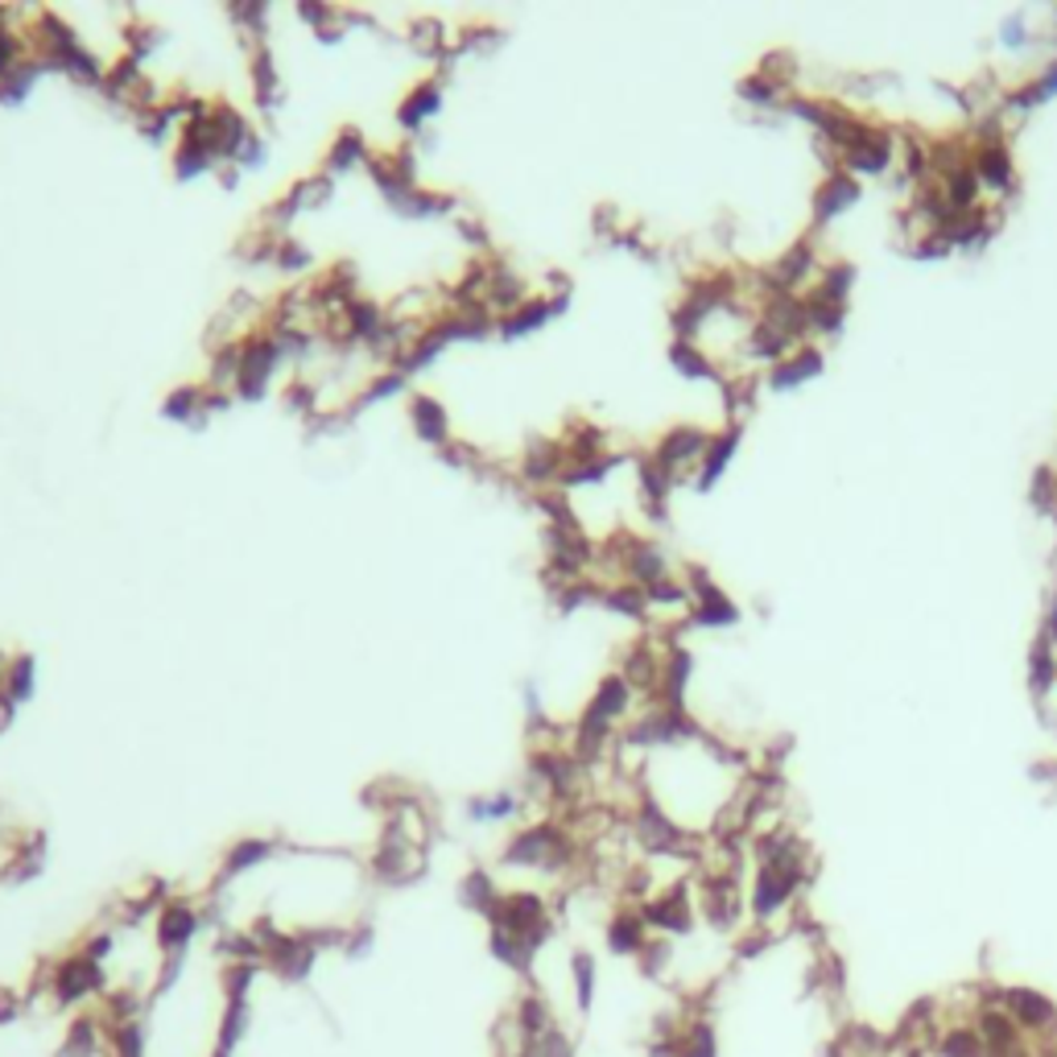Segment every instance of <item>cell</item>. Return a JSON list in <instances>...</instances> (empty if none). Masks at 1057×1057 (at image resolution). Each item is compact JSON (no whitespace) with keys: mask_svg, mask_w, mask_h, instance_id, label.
<instances>
[{"mask_svg":"<svg viewBox=\"0 0 1057 1057\" xmlns=\"http://www.w3.org/2000/svg\"><path fill=\"white\" fill-rule=\"evenodd\" d=\"M500 864L517 871H546V876H558V871H566L575 864V839H570L558 822L521 826V830L505 842Z\"/></svg>","mask_w":1057,"mask_h":1057,"instance_id":"obj_1","label":"cell"},{"mask_svg":"<svg viewBox=\"0 0 1057 1057\" xmlns=\"http://www.w3.org/2000/svg\"><path fill=\"white\" fill-rule=\"evenodd\" d=\"M277 851L273 839H240L228 847V855H223V864H219V884L216 888H228V880H236V876H245V871L261 868V864H269Z\"/></svg>","mask_w":1057,"mask_h":1057,"instance_id":"obj_14","label":"cell"},{"mask_svg":"<svg viewBox=\"0 0 1057 1057\" xmlns=\"http://www.w3.org/2000/svg\"><path fill=\"white\" fill-rule=\"evenodd\" d=\"M512 1057H534V1049H529V1045H521V1049H517Z\"/></svg>","mask_w":1057,"mask_h":1057,"instance_id":"obj_40","label":"cell"},{"mask_svg":"<svg viewBox=\"0 0 1057 1057\" xmlns=\"http://www.w3.org/2000/svg\"><path fill=\"white\" fill-rule=\"evenodd\" d=\"M409 421H413V435L426 438V442H435V447H447L450 442L447 406L435 401V397H426V392L409 397Z\"/></svg>","mask_w":1057,"mask_h":1057,"instance_id":"obj_17","label":"cell"},{"mask_svg":"<svg viewBox=\"0 0 1057 1057\" xmlns=\"http://www.w3.org/2000/svg\"><path fill=\"white\" fill-rule=\"evenodd\" d=\"M46 71H50V62L38 59V54L21 59L9 74H0V103H21L38 88V79H42Z\"/></svg>","mask_w":1057,"mask_h":1057,"instance_id":"obj_22","label":"cell"},{"mask_svg":"<svg viewBox=\"0 0 1057 1057\" xmlns=\"http://www.w3.org/2000/svg\"><path fill=\"white\" fill-rule=\"evenodd\" d=\"M640 917H645V926L661 929V934H690L695 929V905L686 897V888H669L661 897H652L640 909Z\"/></svg>","mask_w":1057,"mask_h":1057,"instance_id":"obj_10","label":"cell"},{"mask_svg":"<svg viewBox=\"0 0 1057 1057\" xmlns=\"http://www.w3.org/2000/svg\"><path fill=\"white\" fill-rule=\"evenodd\" d=\"M595 979H599V967L587 950H575L570 955V984H575V1004L579 1013H591L595 1008Z\"/></svg>","mask_w":1057,"mask_h":1057,"instance_id":"obj_29","label":"cell"},{"mask_svg":"<svg viewBox=\"0 0 1057 1057\" xmlns=\"http://www.w3.org/2000/svg\"><path fill=\"white\" fill-rule=\"evenodd\" d=\"M529 1049H534V1057H579L562 1028H550V1033H546V1037H537Z\"/></svg>","mask_w":1057,"mask_h":1057,"instance_id":"obj_35","label":"cell"},{"mask_svg":"<svg viewBox=\"0 0 1057 1057\" xmlns=\"http://www.w3.org/2000/svg\"><path fill=\"white\" fill-rule=\"evenodd\" d=\"M319 963V946L306 938V934H281V938L265 950V967L273 970L277 979L286 984H306V975Z\"/></svg>","mask_w":1057,"mask_h":1057,"instance_id":"obj_7","label":"cell"},{"mask_svg":"<svg viewBox=\"0 0 1057 1057\" xmlns=\"http://www.w3.org/2000/svg\"><path fill=\"white\" fill-rule=\"evenodd\" d=\"M818 368H822V360H818V351H801V356H794L789 363H781V372H772V385L777 389H789V385H801V380L818 377Z\"/></svg>","mask_w":1057,"mask_h":1057,"instance_id":"obj_31","label":"cell"},{"mask_svg":"<svg viewBox=\"0 0 1057 1057\" xmlns=\"http://www.w3.org/2000/svg\"><path fill=\"white\" fill-rule=\"evenodd\" d=\"M521 814V794H512V789H500V794H483V797H471L467 801V818L471 822H512Z\"/></svg>","mask_w":1057,"mask_h":1057,"instance_id":"obj_23","label":"cell"},{"mask_svg":"<svg viewBox=\"0 0 1057 1057\" xmlns=\"http://www.w3.org/2000/svg\"><path fill=\"white\" fill-rule=\"evenodd\" d=\"M248 1025H252V1004L248 999H228L223 1016H219V1054H236V1045L248 1037Z\"/></svg>","mask_w":1057,"mask_h":1057,"instance_id":"obj_24","label":"cell"},{"mask_svg":"<svg viewBox=\"0 0 1057 1057\" xmlns=\"http://www.w3.org/2000/svg\"><path fill=\"white\" fill-rule=\"evenodd\" d=\"M257 970H261V963H228V967H223V996L248 999Z\"/></svg>","mask_w":1057,"mask_h":1057,"instance_id":"obj_33","label":"cell"},{"mask_svg":"<svg viewBox=\"0 0 1057 1057\" xmlns=\"http://www.w3.org/2000/svg\"><path fill=\"white\" fill-rule=\"evenodd\" d=\"M979 1041H984L987 1057H1013V1054H1028L1025 1049V1033L1016 1025L1013 1016L1004 1008H984L979 1013Z\"/></svg>","mask_w":1057,"mask_h":1057,"instance_id":"obj_11","label":"cell"},{"mask_svg":"<svg viewBox=\"0 0 1057 1057\" xmlns=\"http://www.w3.org/2000/svg\"><path fill=\"white\" fill-rule=\"evenodd\" d=\"M211 1057H232V1054H219V1049H216V1054H211Z\"/></svg>","mask_w":1057,"mask_h":1057,"instance_id":"obj_41","label":"cell"},{"mask_svg":"<svg viewBox=\"0 0 1057 1057\" xmlns=\"http://www.w3.org/2000/svg\"><path fill=\"white\" fill-rule=\"evenodd\" d=\"M488 926L508 929V934H517V938L529 941L534 950H541L554 934V917H550L546 897H537V893H529V888H517V893H505L500 913H496Z\"/></svg>","mask_w":1057,"mask_h":1057,"instance_id":"obj_3","label":"cell"},{"mask_svg":"<svg viewBox=\"0 0 1057 1057\" xmlns=\"http://www.w3.org/2000/svg\"><path fill=\"white\" fill-rule=\"evenodd\" d=\"M566 302H570V293H529L512 315H505V319L496 322V335H500V339H525V335L541 331L550 319H558L566 310Z\"/></svg>","mask_w":1057,"mask_h":1057,"instance_id":"obj_9","label":"cell"},{"mask_svg":"<svg viewBox=\"0 0 1057 1057\" xmlns=\"http://www.w3.org/2000/svg\"><path fill=\"white\" fill-rule=\"evenodd\" d=\"M372 941H377V929L372 926H356L343 934V955L348 958H368L372 955Z\"/></svg>","mask_w":1057,"mask_h":1057,"instance_id":"obj_36","label":"cell"},{"mask_svg":"<svg viewBox=\"0 0 1057 1057\" xmlns=\"http://www.w3.org/2000/svg\"><path fill=\"white\" fill-rule=\"evenodd\" d=\"M459 900H463V909L479 913L483 921H492L496 913H500V900H505V888L492 880V871L483 868H471L463 876V884H459Z\"/></svg>","mask_w":1057,"mask_h":1057,"instance_id":"obj_16","label":"cell"},{"mask_svg":"<svg viewBox=\"0 0 1057 1057\" xmlns=\"http://www.w3.org/2000/svg\"><path fill=\"white\" fill-rule=\"evenodd\" d=\"M103 987H108V975H103L100 963H91L88 955L62 958L59 967L50 970V996H54L59 1008H79V1004L100 996Z\"/></svg>","mask_w":1057,"mask_h":1057,"instance_id":"obj_4","label":"cell"},{"mask_svg":"<svg viewBox=\"0 0 1057 1057\" xmlns=\"http://www.w3.org/2000/svg\"><path fill=\"white\" fill-rule=\"evenodd\" d=\"M161 418L174 421V426H203L207 421V389H199V385H182V389H174L170 397H166V406H161Z\"/></svg>","mask_w":1057,"mask_h":1057,"instance_id":"obj_20","label":"cell"},{"mask_svg":"<svg viewBox=\"0 0 1057 1057\" xmlns=\"http://www.w3.org/2000/svg\"><path fill=\"white\" fill-rule=\"evenodd\" d=\"M103 1028L96 1016H74L71 1025H67V1037H62L59 1054L54 1057H96L103 1049Z\"/></svg>","mask_w":1057,"mask_h":1057,"instance_id":"obj_21","label":"cell"},{"mask_svg":"<svg viewBox=\"0 0 1057 1057\" xmlns=\"http://www.w3.org/2000/svg\"><path fill=\"white\" fill-rule=\"evenodd\" d=\"M851 199H859L855 182H847V178H835V182L822 190V203H818V211H822V216H839L842 207H851Z\"/></svg>","mask_w":1057,"mask_h":1057,"instance_id":"obj_34","label":"cell"},{"mask_svg":"<svg viewBox=\"0 0 1057 1057\" xmlns=\"http://www.w3.org/2000/svg\"><path fill=\"white\" fill-rule=\"evenodd\" d=\"M33 690H38V661H33L30 652H13L9 678H4V698H9L13 707H21V702L33 698Z\"/></svg>","mask_w":1057,"mask_h":1057,"instance_id":"obj_26","label":"cell"},{"mask_svg":"<svg viewBox=\"0 0 1057 1057\" xmlns=\"http://www.w3.org/2000/svg\"><path fill=\"white\" fill-rule=\"evenodd\" d=\"M999 1008L1020 1025V1033L1049 1037V1033L1057 1028L1054 999L1041 996V991H1033V987H1004V991H999Z\"/></svg>","mask_w":1057,"mask_h":1057,"instance_id":"obj_6","label":"cell"},{"mask_svg":"<svg viewBox=\"0 0 1057 1057\" xmlns=\"http://www.w3.org/2000/svg\"><path fill=\"white\" fill-rule=\"evenodd\" d=\"M442 100H447L442 79H421V83H413V91H406V100L397 108V124L406 132H421L426 120H435L442 112Z\"/></svg>","mask_w":1057,"mask_h":1057,"instance_id":"obj_12","label":"cell"},{"mask_svg":"<svg viewBox=\"0 0 1057 1057\" xmlns=\"http://www.w3.org/2000/svg\"><path fill=\"white\" fill-rule=\"evenodd\" d=\"M368 161H372V149H368V141H363V132L360 129H343L331 141L327 158H322V174L339 178V174H348V170H360V166H368Z\"/></svg>","mask_w":1057,"mask_h":1057,"instance_id":"obj_13","label":"cell"},{"mask_svg":"<svg viewBox=\"0 0 1057 1057\" xmlns=\"http://www.w3.org/2000/svg\"><path fill=\"white\" fill-rule=\"evenodd\" d=\"M146 1020L137 1016V1020H120V1025L108 1028L103 1049H108V1057H146Z\"/></svg>","mask_w":1057,"mask_h":1057,"instance_id":"obj_27","label":"cell"},{"mask_svg":"<svg viewBox=\"0 0 1057 1057\" xmlns=\"http://www.w3.org/2000/svg\"><path fill=\"white\" fill-rule=\"evenodd\" d=\"M512 1025H517V1033H521V1045H534L537 1037H546L554 1028L550 1020V1004L541 996H525L521 1004H517V1016H512Z\"/></svg>","mask_w":1057,"mask_h":1057,"instance_id":"obj_25","label":"cell"},{"mask_svg":"<svg viewBox=\"0 0 1057 1057\" xmlns=\"http://www.w3.org/2000/svg\"><path fill=\"white\" fill-rule=\"evenodd\" d=\"M674 1045H678V1057H719V1033L710 1020H690L674 1037Z\"/></svg>","mask_w":1057,"mask_h":1057,"instance_id":"obj_28","label":"cell"},{"mask_svg":"<svg viewBox=\"0 0 1057 1057\" xmlns=\"http://www.w3.org/2000/svg\"><path fill=\"white\" fill-rule=\"evenodd\" d=\"M645 1057H678V1045H674V1037H669V1041H657Z\"/></svg>","mask_w":1057,"mask_h":1057,"instance_id":"obj_39","label":"cell"},{"mask_svg":"<svg viewBox=\"0 0 1057 1057\" xmlns=\"http://www.w3.org/2000/svg\"><path fill=\"white\" fill-rule=\"evenodd\" d=\"M637 958H640V970H645V975H661V970L669 967L674 950H669V941H649Z\"/></svg>","mask_w":1057,"mask_h":1057,"instance_id":"obj_37","label":"cell"},{"mask_svg":"<svg viewBox=\"0 0 1057 1057\" xmlns=\"http://www.w3.org/2000/svg\"><path fill=\"white\" fill-rule=\"evenodd\" d=\"M248 79H252V96L261 103V112H273L281 100V71L273 62V50L265 42L252 46V59H248Z\"/></svg>","mask_w":1057,"mask_h":1057,"instance_id":"obj_15","label":"cell"},{"mask_svg":"<svg viewBox=\"0 0 1057 1057\" xmlns=\"http://www.w3.org/2000/svg\"><path fill=\"white\" fill-rule=\"evenodd\" d=\"M736 442H739L736 430H727V435L710 438L707 455H702V463H698V488H710L715 479L724 476V467H727V459H731V450H736Z\"/></svg>","mask_w":1057,"mask_h":1057,"instance_id":"obj_30","label":"cell"},{"mask_svg":"<svg viewBox=\"0 0 1057 1057\" xmlns=\"http://www.w3.org/2000/svg\"><path fill=\"white\" fill-rule=\"evenodd\" d=\"M797 880H801V868H777V864H760L752 884V913L756 921H772L777 913L794 900Z\"/></svg>","mask_w":1057,"mask_h":1057,"instance_id":"obj_8","label":"cell"},{"mask_svg":"<svg viewBox=\"0 0 1057 1057\" xmlns=\"http://www.w3.org/2000/svg\"><path fill=\"white\" fill-rule=\"evenodd\" d=\"M488 950H492V958L500 963V967H508L512 975H521V979H529L534 975V963L541 950H534L525 938H517V934H508V929L492 926V934H488Z\"/></svg>","mask_w":1057,"mask_h":1057,"instance_id":"obj_18","label":"cell"},{"mask_svg":"<svg viewBox=\"0 0 1057 1057\" xmlns=\"http://www.w3.org/2000/svg\"><path fill=\"white\" fill-rule=\"evenodd\" d=\"M281 363H286V351H281V343H277V335L269 331V327L248 331L245 339H240V372H236L232 392L245 397V401H261Z\"/></svg>","mask_w":1057,"mask_h":1057,"instance_id":"obj_2","label":"cell"},{"mask_svg":"<svg viewBox=\"0 0 1057 1057\" xmlns=\"http://www.w3.org/2000/svg\"><path fill=\"white\" fill-rule=\"evenodd\" d=\"M938 1054L941 1057H987V1049L975 1028H950L938 1041Z\"/></svg>","mask_w":1057,"mask_h":1057,"instance_id":"obj_32","label":"cell"},{"mask_svg":"<svg viewBox=\"0 0 1057 1057\" xmlns=\"http://www.w3.org/2000/svg\"><path fill=\"white\" fill-rule=\"evenodd\" d=\"M649 946V926H645V917H640V909H624L616 913L608 921V950L611 955H640Z\"/></svg>","mask_w":1057,"mask_h":1057,"instance_id":"obj_19","label":"cell"},{"mask_svg":"<svg viewBox=\"0 0 1057 1057\" xmlns=\"http://www.w3.org/2000/svg\"><path fill=\"white\" fill-rule=\"evenodd\" d=\"M112 946H117V934H96V938L83 941V950H79V955H88L91 963H100V967H103V958L112 955Z\"/></svg>","mask_w":1057,"mask_h":1057,"instance_id":"obj_38","label":"cell"},{"mask_svg":"<svg viewBox=\"0 0 1057 1057\" xmlns=\"http://www.w3.org/2000/svg\"><path fill=\"white\" fill-rule=\"evenodd\" d=\"M199 929H203V913L195 905L166 900L158 909V921H153V938H158L161 955H187L190 941L199 938Z\"/></svg>","mask_w":1057,"mask_h":1057,"instance_id":"obj_5","label":"cell"}]
</instances>
